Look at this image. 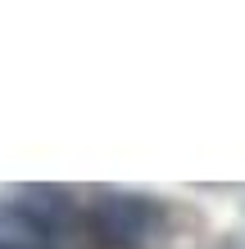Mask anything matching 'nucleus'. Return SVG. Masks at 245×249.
<instances>
[{"instance_id":"nucleus-1","label":"nucleus","mask_w":245,"mask_h":249,"mask_svg":"<svg viewBox=\"0 0 245 249\" xmlns=\"http://www.w3.org/2000/svg\"><path fill=\"white\" fill-rule=\"evenodd\" d=\"M86 227H91V240L105 249H154L168 227V209L154 204L150 195L105 190L86 213Z\"/></svg>"},{"instance_id":"nucleus-2","label":"nucleus","mask_w":245,"mask_h":249,"mask_svg":"<svg viewBox=\"0 0 245 249\" xmlns=\"http://www.w3.org/2000/svg\"><path fill=\"white\" fill-rule=\"evenodd\" d=\"M73 231V209L64 195L27 190L0 199V249H64Z\"/></svg>"}]
</instances>
